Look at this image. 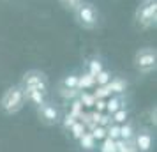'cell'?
I'll return each instance as SVG.
<instances>
[{"instance_id": "1", "label": "cell", "mask_w": 157, "mask_h": 152, "mask_svg": "<svg viewBox=\"0 0 157 152\" xmlns=\"http://www.w3.org/2000/svg\"><path fill=\"white\" fill-rule=\"evenodd\" d=\"M27 104L25 101V94H23V88L20 85H13L9 87L2 97H0V110L6 113V115H14L18 111H21L23 106Z\"/></svg>"}, {"instance_id": "2", "label": "cell", "mask_w": 157, "mask_h": 152, "mask_svg": "<svg viewBox=\"0 0 157 152\" xmlns=\"http://www.w3.org/2000/svg\"><path fill=\"white\" fill-rule=\"evenodd\" d=\"M74 13V20L78 23L79 27H83L86 30H92L99 25V11L97 7L90 4V2H83L81 6L72 11Z\"/></svg>"}, {"instance_id": "3", "label": "cell", "mask_w": 157, "mask_h": 152, "mask_svg": "<svg viewBox=\"0 0 157 152\" xmlns=\"http://www.w3.org/2000/svg\"><path fill=\"white\" fill-rule=\"evenodd\" d=\"M136 25L140 29H150L155 27L157 20V0H143V4L134 13Z\"/></svg>"}, {"instance_id": "4", "label": "cell", "mask_w": 157, "mask_h": 152, "mask_svg": "<svg viewBox=\"0 0 157 152\" xmlns=\"http://www.w3.org/2000/svg\"><path fill=\"white\" fill-rule=\"evenodd\" d=\"M20 87L21 88H32V90H39V92H43V94L48 95V90H50V80H48V76H46L43 71L32 69V71H27L25 74H23L21 81H20Z\"/></svg>"}, {"instance_id": "5", "label": "cell", "mask_w": 157, "mask_h": 152, "mask_svg": "<svg viewBox=\"0 0 157 152\" xmlns=\"http://www.w3.org/2000/svg\"><path fill=\"white\" fill-rule=\"evenodd\" d=\"M157 65V51L155 48H141L134 53V67L143 74H148Z\"/></svg>"}, {"instance_id": "6", "label": "cell", "mask_w": 157, "mask_h": 152, "mask_svg": "<svg viewBox=\"0 0 157 152\" xmlns=\"http://www.w3.org/2000/svg\"><path fill=\"white\" fill-rule=\"evenodd\" d=\"M37 115L41 119V122L46 126H55L62 120V111L55 103L51 101H44L43 104L37 106Z\"/></svg>"}, {"instance_id": "7", "label": "cell", "mask_w": 157, "mask_h": 152, "mask_svg": "<svg viewBox=\"0 0 157 152\" xmlns=\"http://www.w3.org/2000/svg\"><path fill=\"white\" fill-rule=\"evenodd\" d=\"M132 143H134L138 152H150L152 147H154V136L148 129H140L134 133Z\"/></svg>"}, {"instance_id": "8", "label": "cell", "mask_w": 157, "mask_h": 152, "mask_svg": "<svg viewBox=\"0 0 157 152\" xmlns=\"http://www.w3.org/2000/svg\"><path fill=\"white\" fill-rule=\"evenodd\" d=\"M23 94H25V101L34 104V106H39L46 101V94L39 92V90H32V88H23Z\"/></svg>"}, {"instance_id": "9", "label": "cell", "mask_w": 157, "mask_h": 152, "mask_svg": "<svg viewBox=\"0 0 157 152\" xmlns=\"http://www.w3.org/2000/svg\"><path fill=\"white\" fill-rule=\"evenodd\" d=\"M134 126L131 122H124L120 124V140H125V142H131L132 138H134Z\"/></svg>"}, {"instance_id": "10", "label": "cell", "mask_w": 157, "mask_h": 152, "mask_svg": "<svg viewBox=\"0 0 157 152\" xmlns=\"http://www.w3.org/2000/svg\"><path fill=\"white\" fill-rule=\"evenodd\" d=\"M78 83H79V76H78V74H69V76H65L64 80L60 81V87H62V88H72V90H78Z\"/></svg>"}, {"instance_id": "11", "label": "cell", "mask_w": 157, "mask_h": 152, "mask_svg": "<svg viewBox=\"0 0 157 152\" xmlns=\"http://www.w3.org/2000/svg\"><path fill=\"white\" fill-rule=\"evenodd\" d=\"M115 147H117V152H138L136 150L132 140L131 142H125V140H115Z\"/></svg>"}, {"instance_id": "12", "label": "cell", "mask_w": 157, "mask_h": 152, "mask_svg": "<svg viewBox=\"0 0 157 152\" xmlns=\"http://www.w3.org/2000/svg\"><path fill=\"white\" fill-rule=\"evenodd\" d=\"M69 131H71V136L74 138V140H79V138L83 136L86 133V127L83 122H79V120H76V122L72 124L71 127H69Z\"/></svg>"}, {"instance_id": "13", "label": "cell", "mask_w": 157, "mask_h": 152, "mask_svg": "<svg viewBox=\"0 0 157 152\" xmlns=\"http://www.w3.org/2000/svg\"><path fill=\"white\" fill-rule=\"evenodd\" d=\"M94 80L97 81V85H101V87H106L108 83L111 81V72L106 71V69H102L101 72H97V74L94 76Z\"/></svg>"}, {"instance_id": "14", "label": "cell", "mask_w": 157, "mask_h": 152, "mask_svg": "<svg viewBox=\"0 0 157 152\" xmlns=\"http://www.w3.org/2000/svg\"><path fill=\"white\" fill-rule=\"evenodd\" d=\"M78 142L81 143V147H83L85 150H92V149H95V140H94V136L90 134V133H85Z\"/></svg>"}, {"instance_id": "15", "label": "cell", "mask_w": 157, "mask_h": 152, "mask_svg": "<svg viewBox=\"0 0 157 152\" xmlns=\"http://www.w3.org/2000/svg\"><path fill=\"white\" fill-rule=\"evenodd\" d=\"M106 88H109L111 92H117V94H120V92H124L125 88H127V83L124 80H111L109 83L106 85Z\"/></svg>"}, {"instance_id": "16", "label": "cell", "mask_w": 157, "mask_h": 152, "mask_svg": "<svg viewBox=\"0 0 157 152\" xmlns=\"http://www.w3.org/2000/svg\"><path fill=\"white\" fill-rule=\"evenodd\" d=\"M111 115H113V122L120 126V124L127 122V119H129V111H127V108H124V106H122L120 110H117V111H115V113H111Z\"/></svg>"}, {"instance_id": "17", "label": "cell", "mask_w": 157, "mask_h": 152, "mask_svg": "<svg viewBox=\"0 0 157 152\" xmlns=\"http://www.w3.org/2000/svg\"><path fill=\"white\" fill-rule=\"evenodd\" d=\"M102 69H104V67H102V62H101V60H97V58H94V60H90V62H88V74H90L92 78L97 74V72L102 71Z\"/></svg>"}, {"instance_id": "18", "label": "cell", "mask_w": 157, "mask_h": 152, "mask_svg": "<svg viewBox=\"0 0 157 152\" xmlns=\"http://www.w3.org/2000/svg\"><path fill=\"white\" fill-rule=\"evenodd\" d=\"M120 108H122V99L120 97H111V99L106 103L108 113H115L117 110H120Z\"/></svg>"}, {"instance_id": "19", "label": "cell", "mask_w": 157, "mask_h": 152, "mask_svg": "<svg viewBox=\"0 0 157 152\" xmlns=\"http://www.w3.org/2000/svg\"><path fill=\"white\" fill-rule=\"evenodd\" d=\"M60 4H62V7L67 9V11H74V9L78 7V6H81L85 0H58Z\"/></svg>"}, {"instance_id": "20", "label": "cell", "mask_w": 157, "mask_h": 152, "mask_svg": "<svg viewBox=\"0 0 157 152\" xmlns=\"http://www.w3.org/2000/svg\"><path fill=\"white\" fill-rule=\"evenodd\" d=\"M106 138H111V140H118L120 138V126L118 124H113L106 129Z\"/></svg>"}, {"instance_id": "21", "label": "cell", "mask_w": 157, "mask_h": 152, "mask_svg": "<svg viewBox=\"0 0 157 152\" xmlns=\"http://www.w3.org/2000/svg\"><path fill=\"white\" fill-rule=\"evenodd\" d=\"M101 152H117L115 140H111V138H104V140H102V145H101Z\"/></svg>"}, {"instance_id": "22", "label": "cell", "mask_w": 157, "mask_h": 152, "mask_svg": "<svg viewBox=\"0 0 157 152\" xmlns=\"http://www.w3.org/2000/svg\"><path fill=\"white\" fill-rule=\"evenodd\" d=\"M90 134L94 136V140H104V138H106V127L97 126V127H94V131Z\"/></svg>"}, {"instance_id": "23", "label": "cell", "mask_w": 157, "mask_h": 152, "mask_svg": "<svg viewBox=\"0 0 157 152\" xmlns=\"http://www.w3.org/2000/svg\"><path fill=\"white\" fill-rule=\"evenodd\" d=\"M60 122L64 124V127H65V129H69V127H71L72 124L76 122V119H74V115H65V117H62V120H60Z\"/></svg>"}, {"instance_id": "24", "label": "cell", "mask_w": 157, "mask_h": 152, "mask_svg": "<svg viewBox=\"0 0 157 152\" xmlns=\"http://www.w3.org/2000/svg\"><path fill=\"white\" fill-rule=\"evenodd\" d=\"M60 94L64 95V97H74V95L78 94V90H72V88H62Z\"/></svg>"}]
</instances>
